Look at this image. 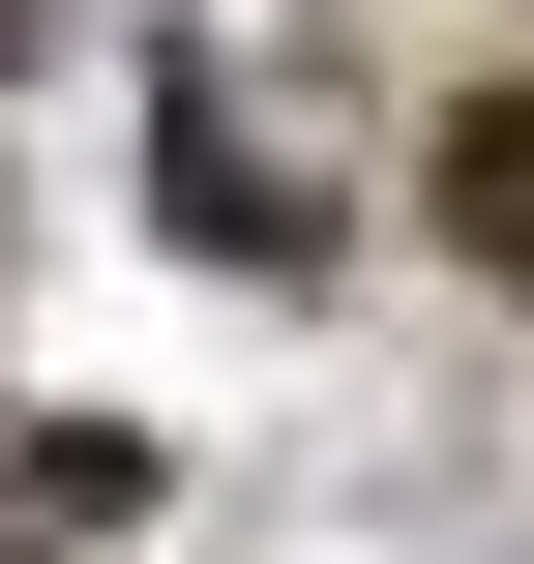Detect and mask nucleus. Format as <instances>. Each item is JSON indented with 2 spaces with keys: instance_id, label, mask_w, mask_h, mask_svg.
I'll return each instance as SVG.
<instances>
[{
  "instance_id": "obj_1",
  "label": "nucleus",
  "mask_w": 534,
  "mask_h": 564,
  "mask_svg": "<svg viewBox=\"0 0 534 564\" xmlns=\"http://www.w3.org/2000/svg\"><path fill=\"white\" fill-rule=\"evenodd\" d=\"M446 238H476V297H534V89L446 119Z\"/></svg>"
}]
</instances>
